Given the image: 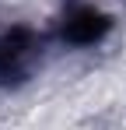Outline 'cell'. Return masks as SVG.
Returning a JSON list of instances; mask_svg holds the SVG:
<instances>
[{"instance_id": "obj_2", "label": "cell", "mask_w": 126, "mask_h": 130, "mask_svg": "<svg viewBox=\"0 0 126 130\" xmlns=\"http://www.w3.org/2000/svg\"><path fill=\"white\" fill-rule=\"evenodd\" d=\"M105 32H109V18L102 11H95V7H77L63 21V39L70 46H91V42H98Z\"/></svg>"}, {"instance_id": "obj_1", "label": "cell", "mask_w": 126, "mask_h": 130, "mask_svg": "<svg viewBox=\"0 0 126 130\" xmlns=\"http://www.w3.org/2000/svg\"><path fill=\"white\" fill-rule=\"evenodd\" d=\"M39 53V39L28 28L0 32V85H18Z\"/></svg>"}]
</instances>
